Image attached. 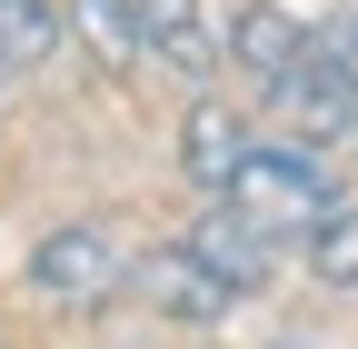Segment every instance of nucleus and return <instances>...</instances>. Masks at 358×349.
Segmentation results:
<instances>
[{"label": "nucleus", "mask_w": 358, "mask_h": 349, "mask_svg": "<svg viewBox=\"0 0 358 349\" xmlns=\"http://www.w3.org/2000/svg\"><path fill=\"white\" fill-rule=\"evenodd\" d=\"M308 280L319 289H358V200H329L308 220Z\"/></svg>", "instance_id": "obj_10"}, {"label": "nucleus", "mask_w": 358, "mask_h": 349, "mask_svg": "<svg viewBox=\"0 0 358 349\" xmlns=\"http://www.w3.org/2000/svg\"><path fill=\"white\" fill-rule=\"evenodd\" d=\"M129 289H140V310L189 320V329H209V320H229V310H239V289L219 280L189 240H169V249H150V259H129Z\"/></svg>", "instance_id": "obj_3"}, {"label": "nucleus", "mask_w": 358, "mask_h": 349, "mask_svg": "<svg viewBox=\"0 0 358 349\" xmlns=\"http://www.w3.org/2000/svg\"><path fill=\"white\" fill-rule=\"evenodd\" d=\"M219 200H239L249 220L268 230V240H308V220L338 200L329 190V170H319V150H289V140H249V160L229 170V190Z\"/></svg>", "instance_id": "obj_2"}, {"label": "nucleus", "mask_w": 358, "mask_h": 349, "mask_svg": "<svg viewBox=\"0 0 358 349\" xmlns=\"http://www.w3.org/2000/svg\"><path fill=\"white\" fill-rule=\"evenodd\" d=\"M60 11H70V40L100 70H129V60H140V0H60Z\"/></svg>", "instance_id": "obj_9"}, {"label": "nucleus", "mask_w": 358, "mask_h": 349, "mask_svg": "<svg viewBox=\"0 0 358 349\" xmlns=\"http://www.w3.org/2000/svg\"><path fill=\"white\" fill-rule=\"evenodd\" d=\"M140 60H159L179 80H209L219 60H229V40H209L199 0H140Z\"/></svg>", "instance_id": "obj_5"}, {"label": "nucleus", "mask_w": 358, "mask_h": 349, "mask_svg": "<svg viewBox=\"0 0 358 349\" xmlns=\"http://www.w3.org/2000/svg\"><path fill=\"white\" fill-rule=\"evenodd\" d=\"M0 100H10V60H0Z\"/></svg>", "instance_id": "obj_11"}, {"label": "nucleus", "mask_w": 358, "mask_h": 349, "mask_svg": "<svg viewBox=\"0 0 358 349\" xmlns=\"http://www.w3.org/2000/svg\"><path fill=\"white\" fill-rule=\"evenodd\" d=\"M60 50H70V11L60 0H0V60H10V80L50 70Z\"/></svg>", "instance_id": "obj_8"}, {"label": "nucleus", "mask_w": 358, "mask_h": 349, "mask_svg": "<svg viewBox=\"0 0 358 349\" xmlns=\"http://www.w3.org/2000/svg\"><path fill=\"white\" fill-rule=\"evenodd\" d=\"M249 160V120L229 110V100H199L189 120H179V170H189V190H229V170Z\"/></svg>", "instance_id": "obj_6"}, {"label": "nucleus", "mask_w": 358, "mask_h": 349, "mask_svg": "<svg viewBox=\"0 0 358 349\" xmlns=\"http://www.w3.org/2000/svg\"><path fill=\"white\" fill-rule=\"evenodd\" d=\"M189 249H199V259H209V270L229 280L239 299H259V289H268V270H279V240H268L239 200H209L199 220H189Z\"/></svg>", "instance_id": "obj_4"}, {"label": "nucleus", "mask_w": 358, "mask_h": 349, "mask_svg": "<svg viewBox=\"0 0 358 349\" xmlns=\"http://www.w3.org/2000/svg\"><path fill=\"white\" fill-rule=\"evenodd\" d=\"M299 50H308V20H289L279 0H249V11L229 20V70H249L259 90H268V80H279Z\"/></svg>", "instance_id": "obj_7"}, {"label": "nucleus", "mask_w": 358, "mask_h": 349, "mask_svg": "<svg viewBox=\"0 0 358 349\" xmlns=\"http://www.w3.org/2000/svg\"><path fill=\"white\" fill-rule=\"evenodd\" d=\"M129 289V249L110 220H50L30 240V299L50 310H100V299Z\"/></svg>", "instance_id": "obj_1"}]
</instances>
